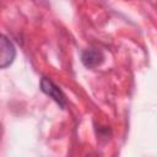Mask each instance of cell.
Returning a JSON list of instances; mask_svg holds the SVG:
<instances>
[{"label":"cell","mask_w":157,"mask_h":157,"mask_svg":"<svg viewBox=\"0 0 157 157\" xmlns=\"http://www.w3.org/2000/svg\"><path fill=\"white\" fill-rule=\"evenodd\" d=\"M16 56L13 43L4 34H0V69H5L12 64Z\"/></svg>","instance_id":"1"},{"label":"cell","mask_w":157,"mask_h":157,"mask_svg":"<svg viewBox=\"0 0 157 157\" xmlns=\"http://www.w3.org/2000/svg\"><path fill=\"white\" fill-rule=\"evenodd\" d=\"M40 88L42 91L49 96L50 98H53L61 108H65L66 107V98H65V94L63 93V91L52 81L49 80L48 77H43L40 80Z\"/></svg>","instance_id":"2"},{"label":"cell","mask_w":157,"mask_h":157,"mask_svg":"<svg viewBox=\"0 0 157 157\" xmlns=\"http://www.w3.org/2000/svg\"><path fill=\"white\" fill-rule=\"evenodd\" d=\"M81 59H82V63L86 67L93 69L103 61V55L101 52H98L96 49H87L82 53Z\"/></svg>","instance_id":"3"},{"label":"cell","mask_w":157,"mask_h":157,"mask_svg":"<svg viewBox=\"0 0 157 157\" xmlns=\"http://www.w3.org/2000/svg\"><path fill=\"white\" fill-rule=\"evenodd\" d=\"M0 136H1V132H0Z\"/></svg>","instance_id":"4"}]
</instances>
